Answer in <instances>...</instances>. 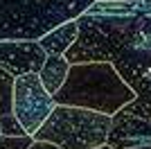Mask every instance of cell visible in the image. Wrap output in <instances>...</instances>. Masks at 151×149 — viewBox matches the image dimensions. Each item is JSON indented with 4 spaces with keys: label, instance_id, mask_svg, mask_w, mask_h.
<instances>
[{
    "label": "cell",
    "instance_id": "cell-1",
    "mask_svg": "<svg viewBox=\"0 0 151 149\" xmlns=\"http://www.w3.org/2000/svg\"><path fill=\"white\" fill-rule=\"evenodd\" d=\"M145 14L142 2H111L95 0L83 14L77 16V38L65 50V61L113 63L120 52L138 36L140 18Z\"/></svg>",
    "mask_w": 151,
    "mask_h": 149
},
{
    "label": "cell",
    "instance_id": "cell-2",
    "mask_svg": "<svg viewBox=\"0 0 151 149\" xmlns=\"http://www.w3.org/2000/svg\"><path fill=\"white\" fill-rule=\"evenodd\" d=\"M57 104L88 108L104 115L117 113L124 104H129L135 93L126 86L113 63L90 61L72 63L63 86L52 95Z\"/></svg>",
    "mask_w": 151,
    "mask_h": 149
},
{
    "label": "cell",
    "instance_id": "cell-3",
    "mask_svg": "<svg viewBox=\"0 0 151 149\" xmlns=\"http://www.w3.org/2000/svg\"><path fill=\"white\" fill-rule=\"evenodd\" d=\"M95 0H0V41H38Z\"/></svg>",
    "mask_w": 151,
    "mask_h": 149
},
{
    "label": "cell",
    "instance_id": "cell-4",
    "mask_svg": "<svg viewBox=\"0 0 151 149\" xmlns=\"http://www.w3.org/2000/svg\"><path fill=\"white\" fill-rule=\"evenodd\" d=\"M111 115L77 106L57 104L32 138L57 145L59 149H95L106 145Z\"/></svg>",
    "mask_w": 151,
    "mask_h": 149
},
{
    "label": "cell",
    "instance_id": "cell-5",
    "mask_svg": "<svg viewBox=\"0 0 151 149\" xmlns=\"http://www.w3.org/2000/svg\"><path fill=\"white\" fill-rule=\"evenodd\" d=\"M106 145L111 149L151 147V97H133L111 115Z\"/></svg>",
    "mask_w": 151,
    "mask_h": 149
},
{
    "label": "cell",
    "instance_id": "cell-6",
    "mask_svg": "<svg viewBox=\"0 0 151 149\" xmlns=\"http://www.w3.org/2000/svg\"><path fill=\"white\" fill-rule=\"evenodd\" d=\"M54 97L43 88L38 72H27L14 77V93H12V113L16 115L25 133H34L41 124L54 111Z\"/></svg>",
    "mask_w": 151,
    "mask_h": 149
},
{
    "label": "cell",
    "instance_id": "cell-7",
    "mask_svg": "<svg viewBox=\"0 0 151 149\" xmlns=\"http://www.w3.org/2000/svg\"><path fill=\"white\" fill-rule=\"evenodd\" d=\"M113 68L135 97H151V38H135L113 61Z\"/></svg>",
    "mask_w": 151,
    "mask_h": 149
},
{
    "label": "cell",
    "instance_id": "cell-8",
    "mask_svg": "<svg viewBox=\"0 0 151 149\" xmlns=\"http://www.w3.org/2000/svg\"><path fill=\"white\" fill-rule=\"evenodd\" d=\"M47 54L38 41H0V68L12 77L38 72Z\"/></svg>",
    "mask_w": 151,
    "mask_h": 149
},
{
    "label": "cell",
    "instance_id": "cell-9",
    "mask_svg": "<svg viewBox=\"0 0 151 149\" xmlns=\"http://www.w3.org/2000/svg\"><path fill=\"white\" fill-rule=\"evenodd\" d=\"M75 38H77V18H72V20H65V23L57 25L54 30H50L45 36L38 38V43H41L45 54L63 56L65 50L75 43Z\"/></svg>",
    "mask_w": 151,
    "mask_h": 149
},
{
    "label": "cell",
    "instance_id": "cell-10",
    "mask_svg": "<svg viewBox=\"0 0 151 149\" xmlns=\"http://www.w3.org/2000/svg\"><path fill=\"white\" fill-rule=\"evenodd\" d=\"M68 70H70V63L65 61V56L47 54L43 68L38 70V79H41V84H43V88L47 93L54 95L59 88L63 86V81L68 77Z\"/></svg>",
    "mask_w": 151,
    "mask_h": 149
},
{
    "label": "cell",
    "instance_id": "cell-11",
    "mask_svg": "<svg viewBox=\"0 0 151 149\" xmlns=\"http://www.w3.org/2000/svg\"><path fill=\"white\" fill-rule=\"evenodd\" d=\"M12 93H14V77L0 68V115L12 113Z\"/></svg>",
    "mask_w": 151,
    "mask_h": 149
},
{
    "label": "cell",
    "instance_id": "cell-12",
    "mask_svg": "<svg viewBox=\"0 0 151 149\" xmlns=\"http://www.w3.org/2000/svg\"><path fill=\"white\" fill-rule=\"evenodd\" d=\"M0 136H25L23 124L16 120L14 113H5V115H0Z\"/></svg>",
    "mask_w": 151,
    "mask_h": 149
},
{
    "label": "cell",
    "instance_id": "cell-13",
    "mask_svg": "<svg viewBox=\"0 0 151 149\" xmlns=\"http://www.w3.org/2000/svg\"><path fill=\"white\" fill-rule=\"evenodd\" d=\"M34 138L29 133L25 136H0V149H29Z\"/></svg>",
    "mask_w": 151,
    "mask_h": 149
},
{
    "label": "cell",
    "instance_id": "cell-14",
    "mask_svg": "<svg viewBox=\"0 0 151 149\" xmlns=\"http://www.w3.org/2000/svg\"><path fill=\"white\" fill-rule=\"evenodd\" d=\"M29 149H59V147L52 145V142H45V140H34V142L29 145Z\"/></svg>",
    "mask_w": 151,
    "mask_h": 149
},
{
    "label": "cell",
    "instance_id": "cell-15",
    "mask_svg": "<svg viewBox=\"0 0 151 149\" xmlns=\"http://www.w3.org/2000/svg\"><path fill=\"white\" fill-rule=\"evenodd\" d=\"M104 2V0H101ZM111 2H138V0H111Z\"/></svg>",
    "mask_w": 151,
    "mask_h": 149
},
{
    "label": "cell",
    "instance_id": "cell-16",
    "mask_svg": "<svg viewBox=\"0 0 151 149\" xmlns=\"http://www.w3.org/2000/svg\"><path fill=\"white\" fill-rule=\"evenodd\" d=\"M95 149H111L108 145H101V147H95Z\"/></svg>",
    "mask_w": 151,
    "mask_h": 149
},
{
    "label": "cell",
    "instance_id": "cell-17",
    "mask_svg": "<svg viewBox=\"0 0 151 149\" xmlns=\"http://www.w3.org/2000/svg\"><path fill=\"white\" fill-rule=\"evenodd\" d=\"M138 149H151V147H138Z\"/></svg>",
    "mask_w": 151,
    "mask_h": 149
}]
</instances>
